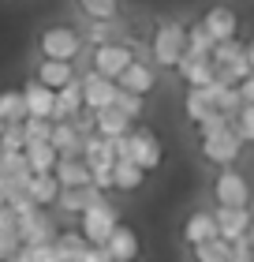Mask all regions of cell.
Listing matches in <instances>:
<instances>
[{
	"label": "cell",
	"mask_w": 254,
	"mask_h": 262,
	"mask_svg": "<svg viewBox=\"0 0 254 262\" xmlns=\"http://www.w3.org/2000/svg\"><path fill=\"white\" fill-rule=\"evenodd\" d=\"M79 158L90 165V169H98V165H112L116 154H112V139H101V135H86L82 139V150Z\"/></svg>",
	"instance_id": "cell-26"
},
{
	"label": "cell",
	"mask_w": 254,
	"mask_h": 262,
	"mask_svg": "<svg viewBox=\"0 0 254 262\" xmlns=\"http://www.w3.org/2000/svg\"><path fill=\"white\" fill-rule=\"evenodd\" d=\"M0 120L4 124H22L27 109H22V94L19 90H0Z\"/></svg>",
	"instance_id": "cell-31"
},
{
	"label": "cell",
	"mask_w": 254,
	"mask_h": 262,
	"mask_svg": "<svg viewBox=\"0 0 254 262\" xmlns=\"http://www.w3.org/2000/svg\"><path fill=\"white\" fill-rule=\"evenodd\" d=\"M22 135H27V142H49V135H53V120L27 116V120H22Z\"/></svg>",
	"instance_id": "cell-38"
},
{
	"label": "cell",
	"mask_w": 254,
	"mask_h": 262,
	"mask_svg": "<svg viewBox=\"0 0 254 262\" xmlns=\"http://www.w3.org/2000/svg\"><path fill=\"white\" fill-rule=\"evenodd\" d=\"M232 127H236V135L243 139V146L254 142V105H243V109L232 116Z\"/></svg>",
	"instance_id": "cell-37"
},
{
	"label": "cell",
	"mask_w": 254,
	"mask_h": 262,
	"mask_svg": "<svg viewBox=\"0 0 254 262\" xmlns=\"http://www.w3.org/2000/svg\"><path fill=\"white\" fill-rule=\"evenodd\" d=\"M19 236L15 232H0V262H8V258H15V251H19Z\"/></svg>",
	"instance_id": "cell-41"
},
{
	"label": "cell",
	"mask_w": 254,
	"mask_h": 262,
	"mask_svg": "<svg viewBox=\"0 0 254 262\" xmlns=\"http://www.w3.org/2000/svg\"><path fill=\"white\" fill-rule=\"evenodd\" d=\"M142 184H146V172H142L135 161H112V191L135 195Z\"/></svg>",
	"instance_id": "cell-25"
},
{
	"label": "cell",
	"mask_w": 254,
	"mask_h": 262,
	"mask_svg": "<svg viewBox=\"0 0 254 262\" xmlns=\"http://www.w3.org/2000/svg\"><path fill=\"white\" fill-rule=\"evenodd\" d=\"M247 244H250V247H254V225H250V232H247Z\"/></svg>",
	"instance_id": "cell-44"
},
{
	"label": "cell",
	"mask_w": 254,
	"mask_h": 262,
	"mask_svg": "<svg viewBox=\"0 0 254 262\" xmlns=\"http://www.w3.org/2000/svg\"><path fill=\"white\" fill-rule=\"evenodd\" d=\"M187 49V27L179 19H157V27L150 34V53L157 68H176L179 56Z\"/></svg>",
	"instance_id": "cell-1"
},
{
	"label": "cell",
	"mask_w": 254,
	"mask_h": 262,
	"mask_svg": "<svg viewBox=\"0 0 254 262\" xmlns=\"http://www.w3.org/2000/svg\"><path fill=\"white\" fill-rule=\"evenodd\" d=\"M82 113V90H79V79L67 82V86L56 90L53 98V124H64V120H75Z\"/></svg>",
	"instance_id": "cell-19"
},
{
	"label": "cell",
	"mask_w": 254,
	"mask_h": 262,
	"mask_svg": "<svg viewBox=\"0 0 254 262\" xmlns=\"http://www.w3.org/2000/svg\"><path fill=\"white\" fill-rule=\"evenodd\" d=\"M11 262H60L53 244H38V247H19Z\"/></svg>",
	"instance_id": "cell-34"
},
{
	"label": "cell",
	"mask_w": 254,
	"mask_h": 262,
	"mask_svg": "<svg viewBox=\"0 0 254 262\" xmlns=\"http://www.w3.org/2000/svg\"><path fill=\"white\" fill-rule=\"evenodd\" d=\"M198 150H202V158L210 161V165L228 169V165H236L239 154H243V139L236 135V127H224V131H217V135L198 139Z\"/></svg>",
	"instance_id": "cell-7"
},
{
	"label": "cell",
	"mask_w": 254,
	"mask_h": 262,
	"mask_svg": "<svg viewBox=\"0 0 254 262\" xmlns=\"http://www.w3.org/2000/svg\"><path fill=\"white\" fill-rule=\"evenodd\" d=\"M22 161H27L30 172H53L60 154L53 150V142H27L22 146Z\"/></svg>",
	"instance_id": "cell-23"
},
{
	"label": "cell",
	"mask_w": 254,
	"mask_h": 262,
	"mask_svg": "<svg viewBox=\"0 0 254 262\" xmlns=\"http://www.w3.org/2000/svg\"><path fill=\"white\" fill-rule=\"evenodd\" d=\"M210 64H213V75L217 82H224V86H239L250 68H247V53H243V41H217L213 53H210Z\"/></svg>",
	"instance_id": "cell-2"
},
{
	"label": "cell",
	"mask_w": 254,
	"mask_h": 262,
	"mask_svg": "<svg viewBox=\"0 0 254 262\" xmlns=\"http://www.w3.org/2000/svg\"><path fill=\"white\" fill-rule=\"evenodd\" d=\"M101 251L112 262H138V255H142L138 229H131V225H116V229L108 232V240H105Z\"/></svg>",
	"instance_id": "cell-12"
},
{
	"label": "cell",
	"mask_w": 254,
	"mask_h": 262,
	"mask_svg": "<svg viewBox=\"0 0 254 262\" xmlns=\"http://www.w3.org/2000/svg\"><path fill=\"white\" fill-rule=\"evenodd\" d=\"M79 90H82V109L98 113V109H108V105L116 101V82L98 75V71H86V75H79Z\"/></svg>",
	"instance_id": "cell-11"
},
{
	"label": "cell",
	"mask_w": 254,
	"mask_h": 262,
	"mask_svg": "<svg viewBox=\"0 0 254 262\" xmlns=\"http://www.w3.org/2000/svg\"><path fill=\"white\" fill-rule=\"evenodd\" d=\"M202 27H205V34H210L213 41H232L236 38V30H239V15L228 4H213V8H205L202 11Z\"/></svg>",
	"instance_id": "cell-13"
},
{
	"label": "cell",
	"mask_w": 254,
	"mask_h": 262,
	"mask_svg": "<svg viewBox=\"0 0 254 262\" xmlns=\"http://www.w3.org/2000/svg\"><path fill=\"white\" fill-rule=\"evenodd\" d=\"M49 142H53V150L60 154V158H79V150H82V135H79V127L71 124V120L53 124Z\"/></svg>",
	"instance_id": "cell-24"
},
{
	"label": "cell",
	"mask_w": 254,
	"mask_h": 262,
	"mask_svg": "<svg viewBox=\"0 0 254 262\" xmlns=\"http://www.w3.org/2000/svg\"><path fill=\"white\" fill-rule=\"evenodd\" d=\"M38 49H41V60H67V64H75V56L82 53V34L75 27H67V23H56V27L41 30Z\"/></svg>",
	"instance_id": "cell-3"
},
{
	"label": "cell",
	"mask_w": 254,
	"mask_h": 262,
	"mask_svg": "<svg viewBox=\"0 0 254 262\" xmlns=\"http://www.w3.org/2000/svg\"><path fill=\"white\" fill-rule=\"evenodd\" d=\"M191 262H232V244L228 240H205L191 247Z\"/></svg>",
	"instance_id": "cell-29"
},
{
	"label": "cell",
	"mask_w": 254,
	"mask_h": 262,
	"mask_svg": "<svg viewBox=\"0 0 254 262\" xmlns=\"http://www.w3.org/2000/svg\"><path fill=\"white\" fill-rule=\"evenodd\" d=\"M210 90V98H213V105H217V113H224L228 120L243 109V98H239V90L236 86H224V82H213V86H205Z\"/></svg>",
	"instance_id": "cell-30"
},
{
	"label": "cell",
	"mask_w": 254,
	"mask_h": 262,
	"mask_svg": "<svg viewBox=\"0 0 254 262\" xmlns=\"http://www.w3.org/2000/svg\"><path fill=\"white\" fill-rule=\"evenodd\" d=\"M195 127H198V139H205V135H217V131L232 127V120H228L224 113H213L210 120H202V124H195Z\"/></svg>",
	"instance_id": "cell-40"
},
{
	"label": "cell",
	"mask_w": 254,
	"mask_h": 262,
	"mask_svg": "<svg viewBox=\"0 0 254 262\" xmlns=\"http://www.w3.org/2000/svg\"><path fill=\"white\" fill-rule=\"evenodd\" d=\"M183 113H187V120H191V124L210 120V116L217 113V105H213V98H210V90H187V98H183Z\"/></svg>",
	"instance_id": "cell-28"
},
{
	"label": "cell",
	"mask_w": 254,
	"mask_h": 262,
	"mask_svg": "<svg viewBox=\"0 0 254 262\" xmlns=\"http://www.w3.org/2000/svg\"><path fill=\"white\" fill-rule=\"evenodd\" d=\"M213 45H217V41L205 34L202 23H191V27H187V53H195V56H202V60H210Z\"/></svg>",
	"instance_id": "cell-33"
},
{
	"label": "cell",
	"mask_w": 254,
	"mask_h": 262,
	"mask_svg": "<svg viewBox=\"0 0 254 262\" xmlns=\"http://www.w3.org/2000/svg\"><path fill=\"white\" fill-rule=\"evenodd\" d=\"M53 176H56L60 187H86L90 184V165L82 161V158H60L56 169H53Z\"/></svg>",
	"instance_id": "cell-21"
},
{
	"label": "cell",
	"mask_w": 254,
	"mask_h": 262,
	"mask_svg": "<svg viewBox=\"0 0 254 262\" xmlns=\"http://www.w3.org/2000/svg\"><path fill=\"white\" fill-rule=\"evenodd\" d=\"M0 131H4V120H0Z\"/></svg>",
	"instance_id": "cell-45"
},
{
	"label": "cell",
	"mask_w": 254,
	"mask_h": 262,
	"mask_svg": "<svg viewBox=\"0 0 254 262\" xmlns=\"http://www.w3.org/2000/svg\"><path fill=\"white\" fill-rule=\"evenodd\" d=\"M213 202L217 206H247L250 202V180L236 165H228L213 176Z\"/></svg>",
	"instance_id": "cell-8"
},
{
	"label": "cell",
	"mask_w": 254,
	"mask_h": 262,
	"mask_svg": "<svg viewBox=\"0 0 254 262\" xmlns=\"http://www.w3.org/2000/svg\"><path fill=\"white\" fill-rule=\"evenodd\" d=\"M135 60V49H131L127 41H101V45H94L90 49V71H98V75H105V79H120L124 75V68Z\"/></svg>",
	"instance_id": "cell-5"
},
{
	"label": "cell",
	"mask_w": 254,
	"mask_h": 262,
	"mask_svg": "<svg viewBox=\"0 0 254 262\" xmlns=\"http://www.w3.org/2000/svg\"><path fill=\"white\" fill-rule=\"evenodd\" d=\"M19 94H22V109H27V116L53 120V98H56V90H49V86H45V82H38V79H30Z\"/></svg>",
	"instance_id": "cell-15"
},
{
	"label": "cell",
	"mask_w": 254,
	"mask_h": 262,
	"mask_svg": "<svg viewBox=\"0 0 254 262\" xmlns=\"http://www.w3.org/2000/svg\"><path fill=\"white\" fill-rule=\"evenodd\" d=\"M213 221H217V236H221V240L239 244V240H247V232L254 225V213H250V206H217Z\"/></svg>",
	"instance_id": "cell-9"
},
{
	"label": "cell",
	"mask_w": 254,
	"mask_h": 262,
	"mask_svg": "<svg viewBox=\"0 0 254 262\" xmlns=\"http://www.w3.org/2000/svg\"><path fill=\"white\" fill-rule=\"evenodd\" d=\"M60 225L53 221V213L49 210H30L27 217H19V244L22 247H38V244H53V236H56Z\"/></svg>",
	"instance_id": "cell-10"
},
{
	"label": "cell",
	"mask_w": 254,
	"mask_h": 262,
	"mask_svg": "<svg viewBox=\"0 0 254 262\" xmlns=\"http://www.w3.org/2000/svg\"><path fill=\"white\" fill-rule=\"evenodd\" d=\"M205 240H217L213 210H195V213H187V221H183V244L195 247V244H205Z\"/></svg>",
	"instance_id": "cell-18"
},
{
	"label": "cell",
	"mask_w": 254,
	"mask_h": 262,
	"mask_svg": "<svg viewBox=\"0 0 254 262\" xmlns=\"http://www.w3.org/2000/svg\"><path fill=\"white\" fill-rule=\"evenodd\" d=\"M79 8L94 23H112L120 15V0H79Z\"/></svg>",
	"instance_id": "cell-32"
},
{
	"label": "cell",
	"mask_w": 254,
	"mask_h": 262,
	"mask_svg": "<svg viewBox=\"0 0 254 262\" xmlns=\"http://www.w3.org/2000/svg\"><path fill=\"white\" fill-rule=\"evenodd\" d=\"M22 146H27L22 124H4V131H0V154H22Z\"/></svg>",
	"instance_id": "cell-35"
},
{
	"label": "cell",
	"mask_w": 254,
	"mask_h": 262,
	"mask_svg": "<svg viewBox=\"0 0 254 262\" xmlns=\"http://www.w3.org/2000/svg\"><path fill=\"white\" fill-rule=\"evenodd\" d=\"M101 199H108V195L94 191L90 184H86V187H60V195H56V206L64 210V213H71V217H79V213H86L90 206H98Z\"/></svg>",
	"instance_id": "cell-16"
},
{
	"label": "cell",
	"mask_w": 254,
	"mask_h": 262,
	"mask_svg": "<svg viewBox=\"0 0 254 262\" xmlns=\"http://www.w3.org/2000/svg\"><path fill=\"white\" fill-rule=\"evenodd\" d=\"M116 109L127 116V120H138L142 109H146V98H138V94H127V90H116Z\"/></svg>",
	"instance_id": "cell-36"
},
{
	"label": "cell",
	"mask_w": 254,
	"mask_h": 262,
	"mask_svg": "<svg viewBox=\"0 0 254 262\" xmlns=\"http://www.w3.org/2000/svg\"><path fill=\"white\" fill-rule=\"evenodd\" d=\"M243 53H247V68H250V71H254V38H250V41H247V45H243Z\"/></svg>",
	"instance_id": "cell-43"
},
{
	"label": "cell",
	"mask_w": 254,
	"mask_h": 262,
	"mask_svg": "<svg viewBox=\"0 0 254 262\" xmlns=\"http://www.w3.org/2000/svg\"><path fill=\"white\" fill-rule=\"evenodd\" d=\"M53 247H56V255H60V262H79V255L86 251V240H82V232L79 229H56V236H53Z\"/></svg>",
	"instance_id": "cell-27"
},
{
	"label": "cell",
	"mask_w": 254,
	"mask_h": 262,
	"mask_svg": "<svg viewBox=\"0 0 254 262\" xmlns=\"http://www.w3.org/2000/svg\"><path fill=\"white\" fill-rule=\"evenodd\" d=\"M27 195L34 199V206L53 210V206H56V195H60L56 176H53V172H34V176H30V184H27Z\"/></svg>",
	"instance_id": "cell-22"
},
{
	"label": "cell",
	"mask_w": 254,
	"mask_h": 262,
	"mask_svg": "<svg viewBox=\"0 0 254 262\" xmlns=\"http://www.w3.org/2000/svg\"><path fill=\"white\" fill-rule=\"evenodd\" d=\"M116 225H120V213H116V206L108 199H101L98 206H90L86 213H79V232H82V240L90 247H105L108 232H112Z\"/></svg>",
	"instance_id": "cell-6"
},
{
	"label": "cell",
	"mask_w": 254,
	"mask_h": 262,
	"mask_svg": "<svg viewBox=\"0 0 254 262\" xmlns=\"http://www.w3.org/2000/svg\"><path fill=\"white\" fill-rule=\"evenodd\" d=\"M135 124L138 120H127L116 105L94 113V135H101V139H124V135H131V127H135Z\"/></svg>",
	"instance_id": "cell-17"
},
{
	"label": "cell",
	"mask_w": 254,
	"mask_h": 262,
	"mask_svg": "<svg viewBox=\"0 0 254 262\" xmlns=\"http://www.w3.org/2000/svg\"><path fill=\"white\" fill-rule=\"evenodd\" d=\"M116 86L127 90V94H138V98H150V90L157 86V75H153V68L146 60H138V56H135V60L124 68V75L116 79Z\"/></svg>",
	"instance_id": "cell-14"
},
{
	"label": "cell",
	"mask_w": 254,
	"mask_h": 262,
	"mask_svg": "<svg viewBox=\"0 0 254 262\" xmlns=\"http://www.w3.org/2000/svg\"><path fill=\"white\" fill-rule=\"evenodd\" d=\"M236 90H239V98H243V105H254V71H250L243 82H239Z\"/></svg>",
	"instance_id": "cell-42"
},
{
	"label": "cell",
	"mask_w": 254,
	"mask_h": 262,
	"mask_svg": "<svg viewBox=\"0 0 254 262\" xmlns=\"http://www.w3.org/2000/svg\"><path fill=\"white\" fill-rule=\"evenodd\" d=\"M127 161H135L142 172L161 169V161H165V142L157 139L146 124H135V127H131V135H127Z\"/></svg>",
	"instance_id": "cell-4"
},
{
	"label": "cell",
	"mask_w": 254,
	"mask_h": 262,
	"mask_svg": "<svg viewBox=\"0 0 254 262\" xmlns=\"http://www.w3.org/2000/svg\"><path fill=\"white\" fill-rule=\"evenodd\" d=\"M8 262H11V258H8Z\"/></svg>",
	"instance_id": "cell-46"
},
{
	"label": "cell",
	"mask_w": 254,
	"mask_h": 262,
	"mask_svg": "<svg viewBox=\"0 0 254 262\" xmlns=\"http://www.w3.org/2000/svg\"><path fill=\"white\" fill-rule=\"evenodd\" d=\"M90 187H94V191H101V195L112 191V165H98V169H90Z\"/></svg>",
	"instance_id": "cell-39"
},
{
	"label": "cell",
	"mask_w": 254,
	"mask_h": 262,
	"mask_svg": "<svg viewBox=\"0 0 254 262\" xmlns=\"http://www.w3.org/2000/svg\"><path fill=\"white\" fill-rule=\"evenodd\" d=\"M34 79L45 82L49 90H60V86H67V82H75L79 71H75V64H67V60H41L38 71H34Z\"/></svg>",
	"instance_id": "cell-20"
}]
</instances>
